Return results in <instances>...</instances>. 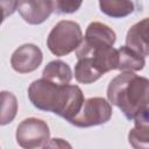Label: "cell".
Masks as SVG:
<instances>
[{"mask_svg":"<svg viewBox=\"0 0 149 149\" xmlns=\"http://www.w3.org/2000/svg\"><path fill=\"white\" fill-rule=\"evenodd\" d=\"M28 98L40 111L51 112L70 121L80 111L85 100L77 85H56L43 78L34 80L28 87Z\"/></svg>","mask_w":149,"mask_h":149,"instance_id":"6da1fadb","label":"cell"},{"mask_svg":"<svg viewBox=\"0 0 149 149\" xmlns=\"http://www.w3.org/2000/svg\"><path fill=\"white\" fill-rule=\"evenodd\" d=\"M81 6V1H65L56 0L54 1V12L57 14H72L77 12Z\"/></svg>","mask_w":149,"mask_h":149,"instance_id":"2e32d148","label":"cell"},{"mask_svg":"<svg viewBox=\"0 0 149 149\" xmlns=\"http://www.w3.org/2000/svg\"><path fill=\"white\" fill-rule=\"evenodd\" d=\"M148 28H149V19L144 17L143 20L132 26L126 35V47L144 58L148 56L149 52Z\"/></svg>","mask_w":149,"mask_h":149,"instance_id":"9c48e42d","label":"cell"},{"mask_svg":"<svg viewBox=\"0 0 149 149\" xmlns=\"http://www.w3.org/2000/svg\"><path fill=\"white\" fill-rule=\"evenodd\" d=\"M116 41L115 31L101 22H91L83 36L80 44L85 47H113Z\"/></svg>","mask_w":149,"mask_h":149,"instance_id":"ba28073f","label":"cell"},{"mask_svg":"<svg viewBox=\"0 0 149 149\" xmlns=\"http://www.w3.org/2000/svg\"><path fill=\"white\" fill-rule=\"evenodd\" d=\"M17 7V1L13 0H0V24L3 22V20L12 15Z\"/></svg>","mask_w":149,"mask_h":149,"instance_id":"e0dca14e","label":"cell"},{"mask_svg":"<svg viewBox=\"0 0 149 149\" xmlns=\"http://www.w3.org/2000/svg\"><path fill=\"white\" fill-rule=\"evenodd\" d=\"M16 10L29 24L43 23L54 12V1L50 0H23L17 1Z\"/></svg>","mask_w":149,"mask_h":149,"instance_id":"52a82bcc","label":"cell"},{"mask_svg":"<svg viewBox=\"0 0 149 149\" xmlns=\"http://www.w3.org/2000/svg\"><path fill=\"white\" fill-rule=\"evenodd\" d=\"M42 50L33 43H26L12 54L10 65L13 70L19 73H29L37 70L42 64Z\"/></svg>","mask_w":149,"mask_h":149,"instance_id":"8992f818","label":"cell"},{"mask_svg":"<svg viewBox=\"0 0 149 149\" xmlns=\"http://www.w3.org/2000/svg\"><path fill=\"white\" fill-rule=\"evenodd\" d=\"M101 13L109 17L122 19L135 10V2L128 0H101L99 1Z\"/></svg>","mask_w":149,"mask_h":149,"instance_id":"4fadbf2b","label":"cell"},{"mask_svg":"<svg viewBox=\"0 0 149 149\" xmlns=\"http://www.w3.org/2000/svg\"><path fill=\"white\" fill-rule=\"evenodd\" d=\"M118 50V66L116 70L122 72H135L143 70L146 58L134 52L126 45L120 47Z\"/></svg>","mask_w":149,"mask_h":149,"instance_id":"7c38bea8","label":"cell"},{"mask_svg":"<svg viewBox=\"0 0 149 149\" xmlns=\"http://www.w3.org/2000/svg\"><path fill=\"white\" fill-rule=\"evenodd\" d=\"M134 128L128 133V142L134 149H149V111L134 119Z\"/></svg>","mask_w":149,"mask_h":149,"instance_id":"30bf717a","label":"cell"},{"mask_svg":"<svg viewBox=\"0 0 149 149\" xmlns=\"http://www.w3.org/2000/svg\"><path fill=\"white\" fill-rule=\"evenodd\" d=\"M112 105L101 97H92L84 100L78 114L69 122L78 128H88L100 126L112 118Z\"/></svg>","mask_w":149,"mask_h":149,"instance_id":"277c9868","label":"cell"},{"mask_svg":"<svg viewBox=\"0 0 149 149\" xmlns=\"http://www.w3.org/2000/svg\"><path fill=\"white\" fill-rule=\"evenodd\" d=\"M83 41L80 26L71 20H62L50 30L47 47L55 56H66L76 51Z\"/></svg>","mask_w":149,"mask_h":149,"instance_id":"3957f363","label":"cell"},{"mask_svg":"<svg viewBox=\"0 0 149 149\" xmlns=\"http://www.w3.org/2000/svg\"><path fill=\"white\" fill-rule=\"evenodd\" d=\"M16 142L23 149H38L50 140V129L45 121L27 118L16 128Z\"/></svg>","mask_w":149,"mask_h":149,"instance_id":"5b68a950","label":"cell"},{"mask_svg":"<svg viewBox=\"0 0 149 149\" xmlns=\"http://www.w3.org/2000/svg\"><path fill=\"white\" fill-rule=\"evenodd\" d=\"M73 74L71 68L61 59H55L49 62L42 72V78L54 83L56 85H68L70 84Z\"/></svg>","mask_w":149,"mask_h":149,"instance_id":"8fae6325","label":"cell"},{"mask_svg":"<svg viewBox=\"0 0 149 149\" xmlns=\"http://www.w3.org/2000/svg\"><path fill=\"white\" fill-rule=\"evenodd\" d=\"M101 76H104L101 72H99L95 66L92 64V62L87 58H79L74 65V78L78 83L81 84H92L97 81Z\"/></svg>","mask_w":149,"mask_h":149,"instance_id":"9a60e30c","label":"cell"},{"mask_svg":"<svg viewBox=\"0 0 149 149\" xmlns=\"http://www.w3.org/2000/svg\"><path fill=\"white\" fill-rule=\"evenodd\" d=\"M149 80L134 72H121L107 86L108 102L116 106L128 120H134L148 108Z\"/></svg>","mask_w":149,"mask_h":149,"instance_id":"7a4b0ae2","label":"cell"},{"mask_svg":"<svg viewBox=\"0 0 149 149\" xmlns=\"http://www.w3.org/2000/svg\"><path fill=\"white\" fill-rule=\"evenodd\" d=\"M17 113V99L9 91H0V126L10 123Z\"/></svg>","mask_w":149,"mask_h":149,"instance_id":"5bb4252c","label":"cell"},{"mask_svg":"<svg viewBox=\"0 0 149 149\" xmlns=\"http://www.w3.org/2000/svg\"><path fill=\"white\" fill-rule=\"evenodd\" d=\"M43 149H72V146L63 139L55 137V139L49 140L43 146Z\"/></svg>","mask_w":149,"mask_h":149,"instance_id":"ac0fdd59","label":"cell"}]
</instances>
